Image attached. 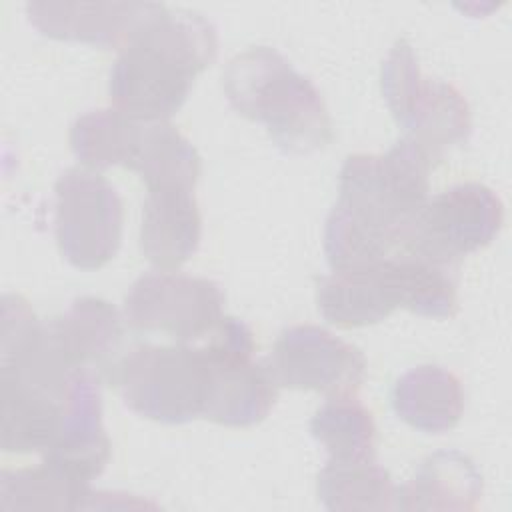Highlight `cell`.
I'll return each mask as SVG.
<instances>
[{
  "mask_svg": "<svg viewBox=\"0 0 512 512\" xmlns=\"http://www.w3.org/2000/svg\"><path fill=\"white\" fill-rule=\"evenodd\" d=\"M434 162L410 136L386 154H350L340 170L338 200L324 226V252L332 270L372 264L400 248L430 198Z\"/></svg>",
  "mask_w": 512,
  "mask_h": 512,
  "instance_id": "6da1fadb",
  "label": "cell"
},
{
  "mask_svg": "<svg viewBox=\"0 0 512 512\" xmlns=\"http://www.w3.org/2000/svg\"><path fill=\"white\" fill-rule=\"evenodd\" d=\"M216 56L218 30L206 16L162 6L118 52L110 68L112 108L142 122L168 120Z\"/></svg>",
  "mask_w": 512,
  "mask_h": 512,
  "instance_id": "7a4b0ae2",
  "label": "cell"
},
{
  "mask_svg": "<svg viewBox=\"0 0 512 512\" xmlns=\"http://www.w3.org/2000/svg\"><path fill=\"white\" fill-rule=\"evenodd\" d=\"M230 106L266 126L274 144L290 154H312L332 142V120L314 82L276 48L252 46L222 72Z\"/></svg>",
  "mask_w": 512,
  "mask_h": 512,
  "instance_id": "3957f363",
  "label": "cell"
},
{
  "mask_svg": "<svg viewBox=\"0 0 512 512\" xmlns=\"http://www.w3.org/2000/svg\"><path fill=\"white\" fill-rule=\"evenodd\" d=\"M108 380L148 420L186 424L204 416L210 372L202 346L136 344L110 366Z\"/></svg>",
  "mask_w": 512,
  "mask_h": 512,
  "instance_id": "277c9868",
  "label": "cell"
},
{
  "mask_svg": "<svg viewBox=\"0 0 512 512\" xmlns=\"http://www.w3.org/2000/svg\"><path fill=\"white\" fill-rule=\"evenodd\" d=\"M202 350L210 372L202 418L236 428L262 422L278 398V382L268 364L254 360L252 330L238 318L222 316Z\"/></svg>",
  "mask_w": 512,
  "mask_h": 512,
  "instance_id": "5b68a950",
  "label": "cell"
},
{
  "mask_svg": "<svg viewBox=\"0 0 512 512\" xmlns=\"http://www.w3.org/2000/svg\"><path fill=\"white\" fill-rule=\"evenodd\" d=\"M502 224L498 194L484 184L464 182L424 202L398 250L456 268L460 258L488 246Z\"/></svg>",
  "mask_w": 512,
  "mask_h": 512,
  "instance_id": "8992f818",
  "label": "cell"
},
{
  "mask_svg": "<svg viewBox=\"0 0 512 512\" xmlns=\"http://www.w3.org/2000/svg\"><path fill=\"white\" fill-rule=\"evenodd\" d=\"M54 234L66 262L80 270L108 264L122 240V200L90 168H68L54 184Z\"/></svg>",
  "mask_w": 512,
  "mask_h": 512,
  "instance_id": "52a82bcc",
  "label": "cell"
},
{
  "mask_svg": "<svg viewBox=\"0 0 512 512\" xmlns=\"http://www.w3.org/2000/svg\"><path fill=\"white\" fill-rule=\"evenodd\" d=\"M224 294L214 280L172 270L146 272L124 296V320L144 332H166L178 342L206 338L222 320Z\"/></svg>",
  "mask_w": 512,
  "mask_h": 512,
  "instance_id": "ba28073f",
  "label": "cell"
},
{
  "mask_svg": "<svg viewBox=\"0 0 512 512\" xmlns=\"http://www.w3.org/2000/svg\"><path fill=\"white\" fill-rule=\"evenodd\" d=\"M278 386L314 390L328 396L354 394L366 376L360 348L314 324H296L280 332L268 358Z\"/></svg>",
  "mask_w": 512,
  "mask_h": 512,
  "instance_id": "9c48e42d",
  "label": "cell"
},
{
  "mask_svg": "<svg viewBox=\"0 0 512 512\" xmlns=\"http://www.w3.org/2000/svg\"><path fill=\"white\" fill-rule=\"evenodd\" d=\"M110 452L112 444L102 424L98 376L92 370H78L68 388L60 430L42 452V462L90 484L106 468Z\"/></svg>",
  "mask_w": 512,
  "mask_h": 512,
  "instance_id": "30bf717a",
  "label": "cell"
},
{
  "mask_svg": "<svg viewBox=\"0 0 512 512\" xmlns=\"http://www.w3.org/2000/svg\"><path fill=\"white\" fill-rule=\"evenodd\" d=\"M158 2H28L30 24L56 40L122 50L162 10Z\"/></svg>",
  "mask_w": 512,
  "mask_h": 512,
  "instance_id": "8fae6325",
  "label": "cell"
},
{
  "mask_svg": "<svg viewBox=\"0 0 512 512\" xmlns=\"http://www.w3.org/2000/svg\"><path fill=\"white\" fill-rule=\"evenodd\" d=\"M316 302L322 318L338 328L382 322L402 308L394 258L332 270L318 280Z\"/></svg>",
  "mask_w": 512,
  "mask_h": 512,
  "instance_id": "7c38bea8",
  "label": "cell"
},
{
  "mask_svg": "<svg viewBox=\"0 0 512 512\" xmlns=\"http://www.w3.org/2000/svg\"><path fill=\"white\" fill-rule=\"evenodd\" d=\"M202 218L192 188H148L142 204L140 250L148 262L174 270L194 256L200 244Z\"/></svg>",
  "mask_w": 512,
  "mask_h": 512,
  "instance_id": "4fadbf2b",
  "label": "cell"
},
{
  "mask_svg": "<svg viewBox=\"0 0 512 512\" xmlns=\"http://www.w3.org/2000/svg\"><path fill=\"white\" fill-rule=\"evenodd\" d=\"M392 116L434 164L448 148L466 142L472 132L470 106L464 94L450 82L424 76Z\"/></svg>",
  "mask_w": 512,
  "mask_h": 512,
  "instance_id": "5bb4252c",
  "label": "cell"
},
{
  "mask_svg": "<svg viewBox=\"0 0 512 512\" xmlns=\"http://www.w3.org/2000/svg\"><path fill=\"white\" fill-rule=\"evenodd\" d=\"M46 334L70 370L108 368L122 340V316L110 302L82 296L46 322Z\"/></svg>",
  "mask_w": 512,
  "mask_h": 512,
  "instance_id": "9a60e30c",
  "label": "cell"
},
{
  "mask_svg": "<svg viewBox=\"0 0 512 512\" xmlns=\"http://www.w3.org/2000/svg\"><path fill=\"white\" fill-rule=\"evenodd\" d=\"M482 474L458 450L428 454L408 482L396 488L400 510H474L482 498Z\"/></svg>",
  "mask_w": 512,
  "mask_h": 512,
  "instance_id": "2e32d148",
  "label": "cell"
},
{
  "mask_svg": "<svg viewBox=\"0 0 512 512\" xmlns=\"http://www.w3.org/2000/svg\"><path fill=\"white\" fill-rule=\"evenodd\" d=\"M394 412L426 434L452 430L464 410L458 376L436 364H422L402 374L392 390Z\"/></svg>",
  "mask_w": 512,
  "mask_h": 512,
  "instance_id": "e0dca14e",
  "label": "cell"
},
{
  "mask_svg": "<svg viewBox=\"0 0 512 512\" xmlns=\"http://www.w3.org/2000/svg\"><path fill=\"white\" fill-rule=\"evenodd\" d=\"M0 384L2 450L44 452L60 430L66 398L12 378H0Z\"/></svg>",
  "mask_w": 512,
  "mask_h": 512,
  "instance_id": "ac0fdd59",
  "label": "cell"
},
{
  "mask_svg": "<svg viewBox=\"0 0 512 512\" xmlns=\"http://www.w3.org/2000/svg\"><path fill=\"white\" fill-rule=\"evenodd\" d=\"M146 188L158 186H196L202 170L196 148L168 120L142 122L138 144L130 160Z\"/></svg>",
  "mask_w": 512,
  "mask_h": 512,
  "instance_id": "d6986e66",
  "label": "cell"
},
{
  "mask_svg": "<svg viewBox=\"0 0 512 512\" xmlns=\"http://www.w3.org/2000/svg\"><path fill=\"white\" fill-rule=\"evenodd\" d=\"M316 490L324 508L334 512L396 508V486L374 458H328L318 472Z\"/></svg>",
  "mask_w": 512,
  "mask_h": 512,
  "instance_id": "ffe728a7",
  "label": "cell"
},
{
  "mask_svg": "<svg viewBox=\"0 0 512 512\" xmlns=\"http://www.w3.org/2000/svg\"><path fill=\"white\" fill-rule=\"evenodd\" d=\"M142 120L116 108H98L78 116L70 128L74 156L90 170L130 166Z\"/></svg>",
  "mask_w": 512,
  "mask_h": 512,
  "instance_id": "44dd1931",
  "label": "cell"
},
{
  "mask_svg": "<svg viewBox=\"0 0 512 512\" xmlns=\"http://www.w3.org/2000/svg\"><path fill=\"white\" fill-rule=\"evenodd\" d=\"M310 432L334 460L374 458L376 424L354 394L330 396L314 412Z\"/></svg>",
  "mask_w": 512,
  "mask_h": 512,
  "instance_id": "7402d4cb",
  "label": "cell"
},
{
  "mask_svg": "<svg viewBox=\"0 0 512 512\" xmlns=\"http://www.w3.org/2000/svg\"><path fill=\"white\" fill-rule=\"evenodd\" d=\"M90 496V484L66 476L48 462H42L38 468L2 470L0 474L2 510H72L84 508V500Z\"/></svg>",
  "mask_w": 512,
  "mask_h": 512,
  "instance_id": "603a6c76",
  "label": "cell"
},
{
  "mask_svg": "<svg viewBox=\"0 0 512 512\" xmlns=\"http://www.w3.org/2000/svg\"><path fill=\"white\" fill-rule=\"evenodd\" d=\"M394 258L402 308L428 318H450L458 310L454 266L398 252Z\"/></svg>",
  "mask_w": 512,
  "mask_h": 512,
  "instance_id": "cb8c5ba5",
  "label": "cell"
}]
</instances>
